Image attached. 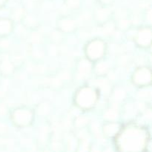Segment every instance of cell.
I'll list each match as a JSON object with an SVG mask.
<instances>
[{"label":"cell","instance_id":"1","mask_svg":"<svg viewBox=\"0 0 152 152\" xmlns=\"http://www.w3.org/2000/svg\"><path fill=\"white\" fill-rule=\"evenodd\" d=\"M146 140L145 131L137 127L125 129L120 137L119 142L124 151H138L143 147Z\"/></svg>","mask_w":152,"mask_h":152},{"label":"cell","instance_id":"2","mask_svg":"<svg viewBox=\"0 0 152 152\" xmlns=\"http://www.w3.org/2000/svg\"><path fill=\"white\" fill-rule=\"evenodd\" d=\"M96 95L91 88H83L77 96V102L83 108H90L95 103Z\"/></svg>","mask_w":152,"mask_h":152},{"label":"cell","instance_id":"3","mask_svg":"<svg viewBox=\"0 0 152 152\" xmlns=\"http://www.w3.org/2000/svg\"><path fill=\"white\" fill-rule=\"evenodd\" d=\"M104 45L101 41L92 42L88 47V54L93 59H98L103 54Z\"/></svg>","mask_w":152,"mask_h":152},{"label":"cell","instance_id":"4","mask_svg":"<svg viewBox=\"0 0 152 152\" xmlns=\"http://www.w3.org/2000/svg\"><path fill=\"white\" fill-rule=\"evenodd\" d=\"M31 113L26 110H19L15 112L14 120L16 123L21 126L29 124L31 120Z\"/></svg>","mask_w":152,"mask_h":152},{"label":"cell","instance_id":"5","mask_svg":"<svg viewBox=\"0 0 152 152\" xmlns=\"http://www.w3.org/2000/svg\"><path fill=\"white\" fill-rule=\"evenodd\" d=\"M135 82L139 85L147 84L151 80V73L149 70L142 68L137 71L134 77Z\"/></svg>","mask_w":152,"mask_h":152},{"label":"cell","instance_id":"6","mask_svg":"<svg viewBox=\"0 0 152 152\" xmlns=\"http://www.w3.org/2000/svg\"><path fill=\"white\" fill-rule=\"evenodd\" d=\"M150 41H151V31L149 29L142 30L138 35L139 44L145 46L149 44Z\"/></svg>","mask_w":152,"mask_h":152},{"label":"cell","instance_id":"7","mask_svg":"<svg viewBox=\"0 0 152 152\" xmlns=\"http://www.w3.org/2000/svg\"><path fill=\"white\" fill-rule=\"evenodd\" d=\"M11 22L6 19H0V35H5L11 30Z\"/></svg>","mask_w":152,"mask_h":152},{"label":"cell","instance_id":"8","mask_svg":"<svg viewBox=\"0 0 152 152\" xmlns=\"http://www.w3.org/2000/svg\"><path fill=\"white\" fill-rule=\"evenodd\" d=\"M13 71V65L7 59H4L0 63V71L4 74H8Z\"/></svg>","mask_w":152,"mask_h":152},{"label":"cell","instance_id":"9","mask_svg":"<svg viewBox=\"0 0 152 152\" xmlns=\"http://www.w3.org/2000/svg\"><path fill=\"white\" fill-rule=\"evenodd\" d=\"M74 27H75V24H74V21L72 20H64L61 23V28L65 31H71V30L74 29Z\"/></svg>","mask_w":152,"mask_h":152},{"label":"cell","instance_id":"10","mask_svg":"<svg viewBox=\"0 0 152 152\" xmlns=\"http://www.w3.org/2000/svg\"><path fill=\"white\" fill-rule=\"evenodd\" d=\"M89 70H90V65H89V64L86 62H82L80 69V73H82V74H86V73L88 72Z\"/></svg>","mask_w":152,"mask_h":152},{"label":"cell","instance_id":"11","mask_svg":"<svg viewBox=\"0 0 152 152\" xmlns=\"http://www.w3.org/2000/svg\"><path fill=\"white\" fill-rule=\"evenodd\" d=\"M117 128H118V126H117V125L112 124V125H109L108 126H107L106 129H105V130H106L107 133H108V134L112 135L113 134H114L116 132H117Z\"/></svg>","mask_w":152,"mask_h":152},{"label":"cell","instance_id":"12","mask_svg":"<svg viewBox=\"0 0 152 152\" xmlns=\"http://www.w3.org/2000/svg\"><path fill=\"white\" fill-rule=\"evenodd\" d=\"M108 16V11L106 10H102L100 11H98V18L99 19L103 20V19H106Z\"/></svg>","mask_w":152,"mask_h":152},{"label":"cell","instance_id":"13","mask_svg":"<svg viewBox=\"0 0 152 152\" xmlns=\"http://www.w3.org/2000/svg\"><path fill=\"white\" fill-rule=\"evenodd\" d=\"M66 1L70 7H77L80 4V0H67Z\"/></svg>","mask_w":152,"mask_h":152},{"label":"cell","instance_id":"14","mask_svg":"<svg viewBox=\"0 0 152 152\" xmlns=\"http://www.w3.org/2000/svg\"><path fill=\"white\" fill-rule=\"evenodd\" d=\"M107 69H108V67H107V65L105 64H100V65L97 66L98 72L101 73V74H103V73L106 72Z\"/></svg>","mask_w":152,"mask_h":152},{"label":"cell","instance_id":"15","mask_svg":"<svg viewBox=\"0 0 152 152\" xmlns=\"http://www.w3.org/2000/svg\"><path fill=\"white\" fill-rule=\"evenodd\" d=\"M106 116H107V117H108V118L114 119V118H115L116 114H115V113H114V111H109V112H108V114H106Z\"/></svg>","mask_w":152,"mask_h":152},{"label":"cell","instance_id":"16","mask_svg":"<svg viewBox=\"0 0 152 152\" xmlns=\"http://www.w3.org/2000/svg\"><path fill=\"white\" fill-rule=\"evenodd\" d=\"M99 1H102L104 4H110L112 1V0H99Z\"/></svg>","mask_w":152,"mask_h":152},{"label":"cell","instance_id":"17","mask_svg":"<svg viewBox=\"0 0 152 152\" xmlns=\"http://www.w3.org/2000/svg\"><path fill=\"white\" fill-rule=\"evenodd\" d=\"M6 1H7V0H0V7H2L5 4Z\"/></svg>","mask_w":152,"mask_h":152}]
</instances>
